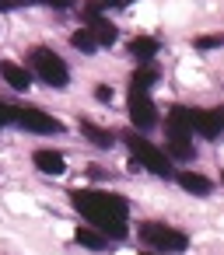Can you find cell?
I'll return each instance as SVG.
<instances>
[{
    "mask_svg": "<svg viewBox=\"0 0 224 255\" xmlns=\"http://www.w3.org/2000/svg\"><path fill=\"white\" fill-rule=\"evenodd\" d=\"M32 161H35V168H39L42 175H63V171H67V161H63V154H56V150H46V147H42V150H35V157H32Z\"/></svg>",
    "mask_w": 224,
    "mask_h": 255,
    "instance_id": "cell-10",
    "label": "cell"
},
{
    "mask_svg": "<svg viewBox=\"0 0 224 255\" xmlns=\"http://www.w3.org/2000/svg\"><path fill=\"white\" fill-rule=\"evenodd\" d=\"M165 133H168V154L172 157H179V161H189L193 154H196V147H193V123H189V109H182V105H175L172 112H168V126H165Z\"/></svg>",
    "mask_w": 224,
    "mask_h": 255,
    "instance_id": "cell-2",
    "label": "cell"
},
{
    "mask_svg": "<svg viewBox=\"0 0 224 255\" xmlns=\"http://www.w3.org/2000/svg\"><path fill=\"white\" fill-rule=\"evenodd\" d=\"M70 42H74V49H81V53H95V49H98V42L91 39V32H88V28L74 32V35H70Z\"/></svg>",
    "mask_w": 224,
    "mask_h": 255,
    "instance_id": "cell-18",
    "label": "cell"
},
{
    "mask_svg": "<svg viewBox=\"0 0 224 255\" xmlns=\"http://www.w3.org/2000/svg\"><path fill=\"white\" fill-rule=\"evenodd\" d=\"M130 123L144 133V129H151L154 123H158V109H154V102H151V95L147 91H137V88H130Z\"/></svg>",
    "mask_w": 224,
    "mask_h": 255,
    "instance_id": "cell-7",
    "label": "cell"
},
{
    "mask_svg": "<svg viewBox=\"0 0 224 255\" xmlns=\"http://www.w3.org/2000/svg\"><path fill=\"white\" fill-rule=\"evenodd\" d=\"M221 46V35H207V39H196V49H214Z\"/></svg>",
    "mask_w": 224,
    "mask_h": 255,
    "instance_id": "cell-20",
    "label": "cell"
},
{
    "mask_svg": "<svg viewBox=\"0 0 224 255\" xmlns=\"http://www.w3.org/2000/svg\"><path fill=\"white\" fill-rule=\"evenodd\" d=\"M81 133H84V140H91L95 147H112V133L102 129V126H95V123H88V119H81Z\"/></svg>",
    "mask_w": 224,
    "mask_h": 255,
    "instance_id": "cell-15",
    "label": "cell"
},
{
    "mask_svg": "<svg viewBox=\"0 0 224 255\" xmlns=\"http://www.w3.org/2000/svg\"><path fill=\"white\" fill-rule=\"evenodd\" d=\"M28 63H32V70L49 84V88H67L70 84V70H67V63L53 53V49H46V46H35L32 53H28Z\"/></svg>",
    "mask_w": 224,
    "mask_h": 255,
    "instance_id": "cell-3",
    "label": "cell"
},
{
    "mask_svg": "<svg viewBox=\"0 0 224 255\" xmlns=\"http://www.w3.org/2000/svg\"><path fill=\"white\" fill-rule=\"evenodd\" d=\"M11 119L21 126V129H28V133H63V123L60 119H53V116H46L42 109H11Z\"/></svg>",
    "mask_w": 224,
    "mask_h": 255,
    "instance_id": "cell-6",
    "label": "cell"
},
{
    "mask_svg": "<svg viewBox=\"0 0 224 255\" xmlns=\"http://www.w3.org/2000/svg\"><path fill=\"white\" fill-rule=\"evenodd\" d=\"M74 241H77V245H84V248H95V252H102V248L109 245V238H105V234H98L95 227H77V231H74Z\"/></svg>",
    "mask_w": 224,
    "mask_h": 255,
    "instance_id": "cell-14",
    "label": "cell"
},
{
    "mask_svg": "<svg viewBox=\"0 0 224 255\" xmlns=\"http://www.w3.org/2000/svg\"><path fill=\"white\" fill-rule=\"evenodd\" d=\"M189 123H193V133L214 140L221 136V112H210V109H189Z\"/></svg>",
    "mask_w": 224,
    "mask_h": 255,
    "instance_id": "cell-8",
    "label": "cell"
},
{
    "mask_svg": "<svg viewBox=\"0 0 224 255\" xmlns=\"http://www.w3.org/2000/svg\"><path fill=\"white\" fill-rule=\"evenodd\" d=\"M130 0H88L84 4V14H102V11H112V7H126Z\"/></svg>",
    "mask_w": 224,
    "mask_h": 255,
    "instance_id": "cell-17",
    "label": "cell"
},
{
    "mask_svg": "<svg viewBox=\"0 0 224 255\" xmlns=\"http://www.w3.org/2000/svg\"><path fill=\"white\" fill-rule=\"evenodd\" d=\"M4 123H11V109H7V105H0V126H4Z\"/></svg>",
    "mask_w": 224,
    "mask_h": 255,
    "instance_id": "cell-22",
    "label": "cell"
},
{
    "mask_svg": "<svg viewBox=\"0 0 224 255\" xmlns=\"http://www.w3.org/2000/svg\"><path fill=\"white\" fill-rule=\"evenodd\" d=\"M140 238L158 252H186L189 248V238L179 227H168V224H158V220L140 224Z\"/></svg>",
    "mask_w": 224,
    "mask_h": 255,
    "instance_id": "cell-5",
    "label": "cell"
},
{
    "mask_svg": "<svg viewBox=\"0 0 224 255\" xmlns=\"http://www.w3.org/2000/svg\"><path fill=\"white\" fill-rule=\"evenodd\" d=\"M0 77H4L14 91H28L32 88V74L25 67H18V63H0Z\"/></svg>",
    "mask_w": 224,
    "mask_h": 255,
    "instance_id": "cell-12",
    "label": "cell"
},
{
    "mask_svg": "<svg viewBox=\"0 0 224 255\" xmlns=\"http://www.w3.org/2000/svg\"><path fill=\"white\" fill-rule=\"evenodd\" d=\"M123 143L130 147V154H133V157H137V161H140L147 171H154V175L168 178V171H172V161H168V154H161L154 143H147V140H144L137 129H133V133H126V136H123Z\"/></svg>",
    "mask_w": 224,
    "mask_h": 255,
    "instance_id": "cell-4",
    "label": "cell"
},
{
    "mask_svg": "<svg viewBox=\"0 0 224 255\" xmlns=\"http://www.w3.org/2000/svg\"><path fill=\"white\" fill-rule=\"evenodd\" d=\"M84 21H88V32H91V39L98 42V46H112L116 42V25H109L102 14H84Z\"/></svg>",
    "mask_w": 224,
    "mask_h": 255,
    "instance_id": "cell-9",
    "label": "cell"
},
{
    "mask_svg": "<svg viewBox=\"0 0 224 255\" xmlns=\"http://www.w3.org/2000/svg\"><path fill=\"white\" fill-rule=\"evenodd\" d=\"M179 185L186 192H193V196H210L214 192V182L207 175H200V171H179Z\"/></svg>",
    "mask_w": 224,
    "mask_h": 255,
    "instance_id": "cell-11",
    "label": "cell"
},
{
    "mask_svg": "<svg viewBox=\"0 0 224 255\" xmlns=\"http://www.w3.org/2000/svg\"><path fill=\"white\" fill-rule=\"evenodd\" d=\"M130 53H133L140 63H151V60L158 56V39H151V35H137V39L130 42Z\"/></svg>",
    "mask_w": 224,
    "mask_h": 255,
    "instance_id": "cell-13",
    "label": "cell"
},
{
    "mask_svg": "<svg viewBox=\"0 0 224 255\" xmlns=\"http://www.w3.org/2000/svg\"><path fill=\"white\" fill-rule=\"evenodd\" d=\"M154 81H158V70H154V67H140V70L133 74L130 88H137V91H147V88H151Z\"/></svg>",
    "mask_w": 224,
    "mask_h": 255,
    "instance_id": "cell-16",
    "label": "cell"
},
{
    "mask_svg": "<svg viewBox=\"0 0 224 255\" xmlns=\"http://www.w3.org/2000/svg\"><path fill=\"white\" fill-rule=\"evenodd\" d=\"M46 4H49V7H56V11H67L74 0H46Z\"/></svg>",
    "mask_w": 224,
    "mask_h": 255,
    "instance_id": "cell-21",
    "label": "cell"
},
{
    "mask_svg": "<svg viewBox=\"0 0 224 255\" xmlns=\"http://www.w3.org/2000/svg\"><path fill=\"white\" fill-rule=\"evenodd\" d=\"M74 210L95 224L105 238H126V213H130V203L116 192H98V189H81L70 196Z\"/></svg>",
    "mask_w": 224,
    "mask_h": 255,
    "instance_id": "cell-1",
    "label": "cell"
},
{
    "mask_svg": "<svg viewBox=\"0 0 224 255\" xmlns=\"http://www.w3.org/2000/svg\"><path fill=\"white\" fill-rule=\"evenodd\" d=\"M95 98H98L102 105H109V102H112V88H109V84H95Z\"/></svg>",
    "mask_w": 224,
    "mask_h": 255,
    "instance_id": "cell-19",
    "label": "cell"
}]
</instances>
